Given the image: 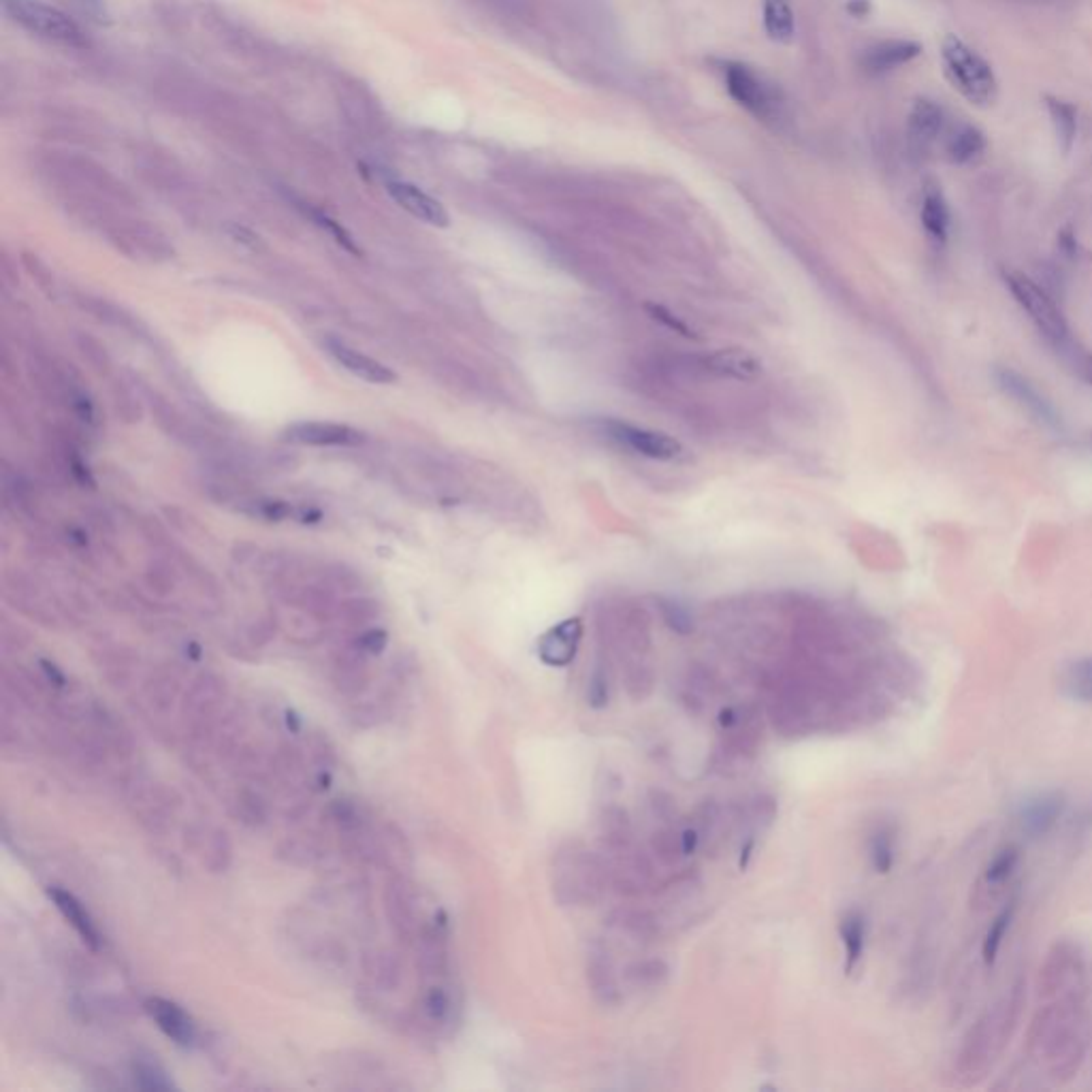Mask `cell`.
<instances>
[{
    "label": "cell",
    "instance_id": "cell-1",
    "mask_svg": "<svg viewBox=\"0 0 1092 1092\" xmlns=\"http://www.w3.org/2000/svg\"><path fill=\"white\" fill-rule=\"evenodd\" d=\"M1092 1041L1086 997L1046 999L1026 1033V1054L1052 1082L1065 1084L1082 1069Z\"/></svg>",
    "mask_w": 1092,
    "mask_h": 1092
},
{
    "label": "cell",
    "instance_id": "cell-2",
    "mask_svg": "<svg viewBox=\"0 0 1092 1092\" xmlns=\"http://www.w3.org/2000/svg\"><path fill=\"white\" fill-rule=\"evenodd\" d=\"M1026 1001V988L1024 981H1017L1010 992L988 1008L984 1015L966 1030L962 1044L956 1052L952 1077L956 1086L971 1088L979 1082H984L986 1075L995 1069V1065L1001 1061L1005 1048L1010 1046V1039L1014 1037L1017 1022H1020V1014Z\"/></svg>",
    "mask_w": 1092,
    "mask_h": 1092
},
{
    "label": "cell",
    "instance_id": "cell-3",
    "mask_svg": "<svg viewBox=\"0 0 1092 1092\" xmlns=\"http://www.w3.org/2000/svg\"><path fill=\"white\" fill-rule=\"evenodd\" d=\"M550 888L561 907H592L612 888L608 860L581 841H566L553 854Z\"/></svg>",
    "mask_w": 1092,
    "mask_h": 1092
},
{
    "label": "cell",
    "instance_id": "cell-4",
    "mask_svg": "<svg viewBox=\"0 0 1092 1092\" xmlns=\"http://www.w3.org/2000/svg\"><path fill=\"white\" fill-rule=\"evenodd\" d=\"M1005 282L1015 297V301L1022 305L1024 312L1030 316L1039 329V334L1048 339L1050 346L1057 350L1061 357L1069 363L1073 372H1077L1088 383H1092V352L1079 346L1073 339L1069 327H1066L1065 318L1057 305L1052 303L1048 294L1041 290L1033 280L1010 272L1005 274Z\"/></svg>",
    "mask_w": 1092,
    "mask_h": 1092
},
{
    "label": "cell",
    "instance_id": "cell-5",
    "mask_svg": "<svg viewBox=\"0 0 1092 1092\" xmlns=\"http://www.w3.org/2000/svg\"><path fill=\"white\" fill-rule=\"evenodd\" d=\"M941 63L952 85L968 103L988 107L997 101L999 81L988 60L966 45L961 36L948 34L941 43Z\"/></svg>",
    "mask_w": 1092,
    "mask_h": 1092
},
{
    "label": "cell",
    "instance_id": "cell-6",
    "mask_svg": "<svg viewBox=\"0 0 1092 1092\" xmlns=\"http://www.w3.org/2000/svg\"><path fill=\"white\" fill-rule=\"evenodd\" d=\"M3 9L18 26L39 36V39L67 47L90 45L88 34L76 20L65 11L43 3V0H3Z\"/></svg>",
    "mask_w": 1092,
    "mask_h": 1092
},
{
    "label": "cell",
    "instance_id": "cell-7",
    "mask_svg": "<svg viewBox=\"0 0 1092 1092\" xmlns=\"http://www.w3.org/2000/svg\"><path fill=\"white\" fill-rule=\"evenodd\" d=\"M1039 995L1046 999L1086 997L1088 966L1082 948L1073 941L1061 939L1048 950L1039 968Z\"/></svg>",
    "mask_w": 1092,
    "mask_h": 1092
},
{
    "label": "cell",
    "instance_id": "cell-8",
    "mask_svg": "<svg viewBox=\"0 0 1092 1092\" xmlns=\"http://www.w3.org/2000/svg\"><path fill=\"white\" fill-rule=\"evenodd\" d=\"M723 78L730 96L752 116L764 122L781 118L783 94L762 73L741 63H723Z\"/></svg>",
    "mask_w": 1092,
    "mask_h": 1092
},
{
    "label": "cell",
    "instance_id": "cell-9",
    "mask_svg": "<svg viewBox=\"0 0 1092 1092\" xmlns=\"http://www.w3.org/2000/svg\"><path fill=\"white\" fill-rule=\"evenodd\" d=\"M604 434L617 442L619 446L628 448L636 455H643L647 459L655 461H679L685 455V448L679 440H674L668 434L653 432V429L636 427L623 421H604L602 423Z\"/></svg>",
    "mask_w": 1092,
    "mask_h": 1092
},
{
    "label": "cell",
    "instance_id": "cell-10",
    "mask_svg": "<svg viewBox=\"0 0 1092 1092\" xmlns=\"http://www.w3.org/2000/svg\"><path fill=\"white\" fill-rule=\"evenodd\" d=\"M282 440L290 442V444L301 446H336V448H352L361 446L367 440L363 432L350 425L341 423H323V421H303L294 423L285 429Z\"/></svg>",
    "mask_w": 1092,
    "mask_h": 1092
},
{
    "label": "cell",
    "instance_id": "cell-11",
    "mask_svg": "<svg viewBox=\"0 0 1092 1092\" xmlns=\"http://www.w3.org/2000/svg\"><path fill=\"white\" fill-rule=\"evenodd\" d=\"M777 801L768 794H755L752 799H747L739 808H734L732 824L741 830L743 848H741V866L747 864L755 848V839L759 834H764L772 821L777 819Z\"/></svg>",
    "mask_w": 1092,
    "mask_h": 1092
},
{
    "label": "cell",
    "instance_id": "cell-12",
    "mask_svg": "<svg viewBox=\"0 0 1092 1092\" xmlns=\"http://www.w3.org/2000/svg\"><path fill=\"white\" fill-rule=\"evenodd\" d=\"M587 984L592 990V997L602 1008H617L623 1001L615 962H612L608 948L599 941H594L587 952Z\"/></svg>",
    "mask_w": 1092,
    "mask_h": 1092
},
{
    "label": "cell",
    "instance_id": "cell-13",
    "mask_svg": "<svg viewBox=\"0 0 1092 1092\" xmlns=\"http://www.w3.org/2000/svg\"><path fill=\"white\" fill-rule=\"evenodd\" d=\"M583 638V621L579 617L563 619L546 630L538 641V657L546 666L563 668L574 661Z\"/></svg>",
    "mask_w": 1092,
    "mask_h": 1092
},
{
    "label": "cell",
    "instance_id": "cell-14",
    "mask_svg": "<svg viewBox=\"0 0 1092 1092\" xmlns=\"http://www.w3.org/2000/svg\"><path fill=\"white\" fill-rule=\"evenodd\" d=\"M387 190L401 210H406L414 218L423 220V223L438 229H446L450 225V216L446 212V207L442 205L436 196L427 194L419 186H414V183L392 180L387 183Z\"/></svg>",
    "mask_w": 1092,
    "mask_h": 1092
},
{
    "label": "cell",
    "instance_id": "cell-15",
    "mask_svg": "<svg viewBox=\"0 0 1092 1092\" xmlns=\"http://www.w3.org/2000/svg\"><path fill=\"white\" fill-rule=\"evenodd\" d=\"M995 376H997L999 387L1005 392H1008L1010 397H1014L1017 403H1020V406L1028 414H1033L1037 421L1046 423L1050 427L1059 425L1057 410L1052 408V403L1044 395H1041V392L1033 385H1030L1026 378H1022L1020 374L1014 372V370H1008V367H1001V370H997Z\"/></svg>",
    "mask_w": 1092,
    "mask_h": 1092
},
{
    "label": "cell",
    "instance_id": "cell-16",
    "mask_svg": "<svg viewBox=\"0 0 1092 1092\" xmlns=\"http://www.w3.org/2000/svg\"><path fill=\"white\" fill-rule=\"evenodd\" d=\"M1065 796L1061 792H1044L1028 799L1020 808V828L1033 839L1046 837V834L1059 824L1065 811Z\"/></svg>",
    "mask_w": 1092,
    "mask_h": 1092
},
{
    "label": "cell",
    "instance_id": "cell-17",
    "mask_svg": "<svg viewBox=\"0 0 1092 1092\" xmlns=\"http://www.w3.org/2000/svg\"><path fill=\"white\" fill-rule=\"evenodd\" d=\"M327 350L331 357L343 367V370H348L350 374L365 380V383L392 385L397 380V374L392 372L389 365L367 357V354L354 350L352 346H348V343H343L339 339H327Z\"/></svg>",
    "mask_w": 1092,
    "mask_h": 1092
},
{
    "label": "cell",
    "instance_id": "cell-18",
    "mask_svg": "<svg viewBox=\"0 0 1092 1092\" xmlns=\"http://www.w3.org/2000/svg\"><path fill=\"white\" fill-rule=\"evenodd\" d=\"M730 819L732 817H728L726 808L715 801H704L702 805H698L690 826L698 832L701 848L706 852V856H717L723 845H726Z\"/></svg>",
    "mask_w": 1092,
    "mask_h": 1092
},
{
    "label": "cell",
    "instance_id": "cell-19",
    "mask_svg": "<svg viewBox=\"0 0 1092 1092\" xmlns=\"http://www.w3.org/2000/svg\"><path fill=\"white\" fill-rule=\"evenodd\" d=\"M922 54V45L910 39H888L864 49L860 65L870 73H888L901 69Z\"/></svg>",
    "mask_w": 1092,
    "mask_h": 1092
},
{
    "label": "cell",
    "instance_id": "cell-20",
    "mask_svg": "<svg viewBox=\"0 0 1092 1092\" xmlns=\"http://www.w3.org/2000/svg\"><path fill=\"white\" fill-rule=\"evenodd\" d=\"M946 129V112L943 107L932 101V98L919 96L910 112V122H907V132H910L911 145L928 147L937 141L939 134Z\"/></svg>",
    "mask_w": 1092,
    "mask_h": 1092
},
{
    "label": "cell",
    "instance_id": "cell-21",
    "mask_svg": "<svg viewBox=\"0 0 1092 1092\" xmlns=\"http://www.w3.org/2000/svg\"><path fill=\"white\" fill-rule=\"evenodd\" d=\"M147 1012H150L152 1020L158 1024V1028L163 1030V1033L174 1039L176 1044L180 1046H190L196 1033H194V1024L190 1020V1015L183 1012L182 1008H178L176 1003L165 1001V999H150L147 1001Z\"/></svg>",
    "mask_w": 1092,
    "mask_h": 1092
},
{
    "label": "cell",
    "instance_id": "cell-22",
    "mask_svg": "<svg viewBox=\"0 0 1092 1092\" xmlns=\"http://www.w3.org/2000/svg\"><path fill=\"white\" fill-rule=\"evenodd\" d=\"M706 367L713 374L732 380H755L762 374V361L745 348H721L706 357Z\"/></svg>",
    "mask_w": 1092,
    "mask_h": 1092
},
{
    "label": "cell",
    "instance_id": "cell-23",
    "mask_svg": "<svg viewBox=\"0 0 1092 1092\" xmlns=\"http://www.w3.org/2000/svg\"><path fill=\"white\" fill-rule=\"evenodd\" d=\"M606 924L612 930H617L621 935L630 937L632 941L638 943L657 941L661 937V922L657 919V915L645 910H632V907L617 910L608 915Z\"/></svg>",
    "mask_w": 1092,
    "mask_h": 1092
},
{
    "label": "cell",
    "instance_id": "cell-24",
    "mask_svg": "<svg viewBox=\"0 0 1092 1092\" xmlns=\"http://www.w3.org/2000/svg\"><path fill=\"white\" fill-rule=\"evenodd\" d=\"M988 139L981 129L968 122L956 125L946 139V154L954 165H968L986 152Z\"/></svg>",
    "mask_w": 1092,
    "mask_h": 1092
},
{
    "label": "cell",
    "instance_id": "cell-25",
    "mask_svg": "<svg viewBox=\"0 0 1092 1092\" xmlns=\"http://www.w3.org/2000/svg\"><path fill=\"white\" fill-rule=\"evenodd\" d=\"M49 899L54 901V905L58 907V911L65 915L67 922L78 930V935L88 943L90 948H98V941H101V935H98V930L92 922L90 913L83 910L81 903L73 897V894L60 890V888H52L49 890Z\"/></svg>",
    "mask_w": 1092,
    "mask_h": 1092
},
{
    "label": "cell",
    "instance_id": "cell-26",
    "mask_svg": "<svg viewBox=\"0 0 1092 1092\" xmlns=\"http://www.w3.org/2000/svg\"><path fill=\"white\" fill-rule=\"evenodd\" d=\"M839 935L845 948V971L852 973L864 954V943H866L864 913L860 910H850L848 913H843L839 922Z\"/></svg>",
    "mask_w": 1092,
    "mask_h": 1092
},
{
    "label": "cell",
    "instance_id": "cell-27",
    "mask_svg": "<svg viewBox=\"0 0 1092 1092\" xmlns=\"http://www.w3.org/2000/svg\"><path fill=\"white\" fill-rule=\"evenodd\" d=\"M1046 107H1048V114L1052 120V127H1054V134H1057V141L1061 145L1063 154H1069L1075 145L1077 139V112L1075 107L1065 101V98L1059 96H1052L1046 94L1044 96Z\"/></svg>",
    "mask_w": 1092,
    "mask_h": 1092
},
{
    "label": "cell",
    "instance_id": "cell-28",
    "mask_svg": "<svg viewBox=\"0 0 1092 1092\" xmlns=\"http://www.w3.org/2000/svg\"><path fill=\"white\" fill-rule=\"evenodd\" d=\"M599 837H602L606 852L628 848V845L634 843L632 819L623 806L610 805L604 808L602 815H599Z\"/></svg>",
    "mask_w": 1092,
    "mask_h": 1092
},
{
    "label": "cell",
    "instance_id": "cell-29",
    "mask_svg": "<svg viewBox=\"0 0 1092 1092\" xmlns=\"http://www.w3.org/2000/svg\"><path fill=\"white\" fill-rule=\"evenodd\" d=\"M1061 690L1075 702H1092V657L1075 659L1063 668Z\"/></svg>",
    "mask_w": 1092,
    "mask_h": 1092
},
{
    "label": "cell",
    "instance_id": "cell-30",
    "mask_svg": "<svg viewBox=\"0 0 1092 1092\" xmlns=\"http://www.w3.org/2000/svg\"><path fill=\"white\" fill-rule=\"evenodd\" d=\"M764 30L777 43L794 39L796 20L792 0H764Z\"/></svg>",
    "mask_w": 1092,
    "mask_h": 1092
},
{
    "label": "cell",
    "instance_id": "cell-31",
    "mask_svg": "<svg viewBox=\"0 0 1092 1092\" xmlns=\"http://www.w3.org/2000/svg\"><path fill=\"white\" fill-rule=\"evenodd\" d=\"M670 966L661 959H643L625 966L623 979L634 990H655L668 981Z\"/></svg>",
    "mask_w": 1092,
    "mask_h": 1092
},
{
    "label": "cell",
    "instance_id": "cell-32",
    "mask_svg": "<svg viewBox=\"0 0 1092 1092\" xmlns=\"http://www.w3.org/2000/svg\"><path fill=\"white\" fill-rule=\"evenodd\" d=\"M922 225L935 241H946L950 229L948 203L937 186H928L922 199Z\"/></svg>",
    "mask_w": 1092,
    "mask_h": 1092
},
{
    "label": "cell",
    "instance_id": "cell-33",
    "mask_svg": "<svg viewBox=\"0 0 1092 1092\" xmlns=\"http://www.w3.org/2000/svg\"><path fill=\"white\" fill-rule=\"evenodd\" d=\"M868 858L877 873L881 875L890 873L894 860H897V832H894L892 826L883 824L870 832Z\"/></svg>",
    "mask_w": 1092,
    "mask_h": 1092
},
{
    "label": "cell",
    "instance_id": "cell-34",
    "mask_svg": "<svg viewBox=\"0 0 1092 1092\" xmlns=\"http://www.w3.org/2000/svg\"><path fill=\"white\" fill-rule=\"evenodd\" d=\"M649 848H651V856L655 860L666 868H677L687 858L683 850V834L674 830L672 826L655 830Z\"/></svg>",
    "mask_w": 1092,
    "mask_h": 1092
},
{
    "label": "cell",
    "instance_id": "cell-35",
    "mask_svg": "<svg viewBox=\"0 0 1092 1092\" xmlns=\"http://www.w3.org/2000/svg\"><path fill=\"white\" fill-rule=\"evenodd\" d=\"M717 681L710 677V672L696 670L685 683V692L681 694L683 702L694 713H702V710L717 698Z\"/></svg>",
    "mask_w": 1092,
    "mask_h": 1092
},
{
    "label": "cell",
    "instance_id": "cell-36",
    "mask_svg": "<svg viewBox=\"0 0 1092 1092\" xmlns=\"http://www.w3.org/2000/svg\"><path fill=\"white\" fill-rule=\"evenodd\" d=\"M657 610L674 634L690 636L696 630L694 612L677 598H657Z\"/></svg>",
    "mask_w": 1092,
    "mask_h": 1092
},
{
    "label": "cell",
    "instance_id": "cell-37",
    "mask_svg": "<svg viewBox=\"0 0 1092 1092\" xmlns=\"http://www.w3.org/2000/svg\"><path fill=\"white\" fill-rule=\"evenodd\" d=\"M1015 913V905L1010 903V907H1005V910L995 917V922L990 924L988 932H986V939H984V946H981V956H984V962L992 964L997 961V956L1001 952L1003 946V939L1008 935V930L1012 926V919Z\"/></svg>",
    "mask_w": 1092,
    "mask_h": 1092
},
{
    "label": "cell",
    "instance_id": "cell-38",
    "mask_svg": "<svg viewBox=\"0 0 1092 1092\" xmlns=\"http://www.w3.org/2000/svg\"><path fill=\"white\" fill-rule=\"evenodd\" d=\"M79 305L83 310H88L90 314H94L98 321L109 323V325H116V327H125L130 329V325H134V318H130L129 314L122 312L118 305L114 303H107L105 299H96V297H81L78 299Z\"/></svg>",
    "mask_w": 1092,
    "mask_h": 1092
},
{
    "label": "cell",
    "instance_id": "cell-39",
    "mask_svg": "<svg viewBox=\"0 0 1092 1092\" xmlns=\"http://www.w3.org/2000/svg\"><path fill=\"white\" fill-rule=\"evenodd\" d=\"M645 312L651 316V321L659 323L661 327H666L672 334H679L685 339H701V336L696 334V331L687 325L681 316L674 314L672 310H668L666 305L661 303H645Z\"/></svg>",
    "mask_w": 1092,
    "mask_h": 1092
},
{
    "label": "cell",
    "instance_id": "cell-40",
    "mask_svg": "<svg viewBox=\"0 0 1092 1092\" xmlns=\"http://www.w3.org/2000/svg\"><path fill=\"white\" fill-rule=\"evenodd\" d=\"M1017 862H1020V850L1014 848V845H1010V848L1001 850L995 858H992V862L986 868L984 879L988 883H992V886H997V883H1003L1014 873Z\"/></svg>",
    "mask_w": 1092,
    "mask_h": 1092
},
{
    "label": "cell",
    "instance_id": "cell-41",
    "mask_svg": "<svg viewBox=\"0 0 1092 1092\" xmlns=\"http://www.w3.org/2000/svg\"><path fill=\"white\" fill-rule=\"evenodd\" d=\"M608 702H610L608 670L604 668V664H598L587 683V704L596 710H602L608 706Z\"/></svg>",
    "mask_w": 1092,
    "mask_h": 1092
},
{
    "label": "cell",
    "instance_id": "cell-42",
    "mask_svg": "<svg viewBox=\"0 0 1092 1092\" xmlns=\"http://www.w3.org/2000/svg\"><path fill=\"white\" fill-rule=\"evenodd\" d=\"M134 1082L139 1088L145 1090H169L174 1088V1082L167 1077V1073L152 1061H137L134 1063Z\"/></svg>",
    "mask_w": 1092,
    "mask_h": 1092
},
{
    "label": "cell",
    "instance_id": "cell-43",
    "mask_svg": "<svg viewBox=\"0 0 1092 1092\" xmlns=\"http://www.w3.org/2000/svg\"><path fill=\"white\" fill-rule=\"evenodd\" d=\"M305 214H310V218L314 220V223H316L318 227H323L325 231H329L331 235H334V239L341 245V248H346V250L352 252V254H361L359 245L354 243V239L350 237V233H348L346 229H343L339 223H336L334 218H329V216H327L325 212H321V210H314V207H305Z\"/></svg>",
    "mask_w": 1092,
    "mask_h": 1092
},
{
    "label": "cell",
    "instance_id": "cell-44",
    "mask_svg": "<svg viewBox=\"0 0 1092 1092\" xmlns=\"http://www.w3.org/2000/svg\"><path fill=\"white\" fill-rule=\"evenodd\" d=\"M425 1010L434 1022H446L452 1014V999L444 988H432L425 999Z\"/></svg>",
    "mask_w": 1092,
    "mask_h": 1092
},
{
    "label": "cell",
    "instance_id": "cell-45",
    "mask_svg": "<svg viewBox=\"0 0 1092 1092\" xmlns=\"http://www.w3.org/2000/svg\"><path fill=\"white\" fill-rule=\"evenodd\" d=\"M78 346H79L83 357L88 359V363L94 367V370H98V372L109 370V363H112V361H109V354H107V350H105L101 341L81 334V336H78Z\"/></svg>",
    "mask_w": 1092,
    "mask_h": 1092
},
{
    "label": "cell",
    "instance_id": "cell-46",
    "mask_svg": "<svg viewBox=\"0 0 1092 1092\" xmlns=\"http://www.w3.org/2000/svg\"><path fill=\"white\" fill-rule=\"evenodd\" d=\"M67 3L78 11V14L94 24H109V11L105 0H67Z\"/></svg>",
    "mask_w": 1092,
    "mask_h": 1092
},
{
    "label": "cell",
    "instance_id": "cell-47",
    "mask_svg": "<svg viewBox=\"0 0 1092 1092\" xmlns=\"http://www.w3.org/2000/svg\"><path fill=\"white\" fill-rule=\"evenodd\" d=\"M649 808H651V813L659 821H666V824L677 817V805H674V799L670 794L661 792V790L649 792Z\"/></svg>",
    "mask_w": 1092,
    "mask_h": 1092
},
{
    "label": "cell",
    "instance_id": "cell-48",
    "mask_svg": "<svg viewBox=\"0 0 1092 1092\" xmlns=\"http://www.w3.org/2000/svg\"><path fill=\"white\" fill-rule=\"evenodd\" d=\"M24 265H26L28 274L36 280L39 288L43 292H47L49 297H52V294H54V276H52V272H49V269L32 254H24Z\"/></svg>",
    "mask_w": 1092,
    "mask_h": 1092
},
{
    "label": "cell",
    "instance_id": "cell-49",
    "mask_svg": "<svg viewBox=\"0 0 1092 1092\" xmlns=\"http://www.w3.org/2000/svg\"><path fill=\"white\" fill-rule=\"evenodd\" d=\"M227 233H229V235H231L233 239H235L237 243L245 245V248H250V250H263V245H265L263 239H261L259 235H256V233H254L252 229H248V227L233 223V225H227Z\"/></svg>",
    "mask_w": 1092,
    "mask_h": 1092
},
{
    "label": "cell",
    "instance_id": "cell-50",
    "mask_svg": "<svg viewBox=\"0 0 1092 1092\" xmlns=\"http://www.w3.org/2000/svg\"><path fill=\"white\" fill-rule=\"evenodd\" d=\"M259 514L267 521H282L292 514V508L286 501H259Z\"/></svg>",
    "mask_w": 1092,
    "mask_h": 1092
},
{
    "label": "cell",
    "instance_id": "cell-51",
    "mask_svg": "<svg viewBox=\"0 0 1092 1092\" xmlns=\"http://www.w3.org/2000/svg\"><path fill=\"white\" fill-rule=\"evenodd\" d=\"M389 636L385 630H370L365 632L361 638V647L365 649L367 653H383V649L387 647Z\"/></svg>",
    "mask_w": 1092,
    "mask_h": 1092
},
{
    "label": "cell",
    "instance_id": "cell-52",
    "mask_svg": "<svg viewBox=\"0 0 1092 1092\" xmlns=\"http://www.w3.org/2000/svg\"><path fill=\"white\" fill-rule=\"evenodd\" d=\"M41 668L45 670V674H47V679H49V681L56 683V685H65V681H67V679H65V674L60 672L54 664H49V661L43 659V661H41Z\"/></svg>",
    "mask_w": 1092,
    "mask_h": 1092
},
{
    "label": "cell",
    "instance_id": "cell-53",
    "mask_svg": "<svg viewBox=\"0 0 1092 1092\" xmlns=\"http://www.w3.org/2000/svg\"><path fill=\"white\" fill-rule=\"evenodd\" d=\"M868 9H870L868 0H852V3H850V11L856 16H864Z\"/></svg>",
    "mask_w": 1092,
    "mask_h": 1092
}]
</instances>
